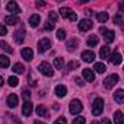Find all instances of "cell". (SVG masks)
Wrapping results in <instances>:
<instances>
[{
	"instance_id": "1",
	"label": "cell",
	"mask_w": 124,
	"mask_h": 124,
	"mask_svg": "<svg viewBox=\"0 0 124 124\" xmlns=\"http://www.w3.org/2000/svg\"><path fill=\"white\" fill-rule=\"evenodd\" d=\"M58 13H60V16H61V18H64V19L67 18V19H70V21H73V22H75V21H78V15H76L70 8H61Z\"/></svg>"
},
{
	"instance_id": "2",
	"label": "cell",
	"mask_w": 124,
	"mask_h": 124,
	"mask_svg": "<svg viewBox=\"0 0 124 124\" xmlns=\"http://www.w3.org/2000/svg\"><path fill=\"white\" fill-rule=\"evenodd\" d=\"M104 111V99L102 98H96L92 104V114L93 115H101Z\"/></svg>"
},
{
	"instance_id": "3",
	"label": "cell",
	"mask_w": 124,
	"mask_h": 124,
	"mask_svg": "<svg viewBox=\"0 0 124 124\" xmlns=\"http://www.w3.org/2000/svg\"><path fill=\"white\" fill-rule=\"evenodd\" d=\"M82 109H83V107H82V102H80L79 99H73V101H70V105H69V111H70V114L78 115Z\"/></svg>"
},
{
	"instance_id": "4",
	"label": "cell",
	"mask_w": 124,
	"mask_h": 124,
	"mask_svg": "<svg viewBox=\"0 0 124 124\" xmlns=\"http://www.w3.org/2000/svg\"><path fill=\"white\" fill-rule=\"evenodd\" d=\"M38 70L44 75V76H48V78H51L53 75H54V70H53V67L47 63V61H42V63H39V66H38Z\"/></svg>"
},
{
	"instance_id": "5",
	"label": "cell",
	"mask_w": 124,
	"mask_h": 124,
	"mask_svg": "<svg viewBox=\"0 0 124 124\" xmlns=\"http://www.w3.org/2000/svg\"><path fill=\"white\" fill-rule=\"evenodd\" d=\"M117 82H118V75L114 73V75L108 76V78L104 80V86H105V89H112V86H115Z\"/></svg>"
},
{
	"instance_id": "6",
	"label": "cell",
	"mask_w": 124,
	"mask_h": 124,
	"mask_svg": "<svg viewBox=\"0 0 124 124\" xmlns=\"http://www.w3.org/2000/svg\"><path fill=\"white\" fill-rule=\"evenodd\" d=\"M50 47H51V42H50L48 38H42V39L38 41V53H41V54L47 53L50 50Z\"/></svg>"
},
{
	"instance_id": "7",
	"label": "cell",
	"mask_w": 124,
	"mask_h": 124,
	"mask_svg": "<svg viewBox=\"0 0 124 124\" xmlns=\"http://www.w3.org/2000/svg\"><path fill=\"white\" fill-rule=\"evenodd\" d=\"M6 9H8V12H10L13 16H18V15L21 13V8H19V5H18L16 2H13V0L6 5Z\"/></svg>"
},
{
	"instance_id": "8",
	"label": "cell",
	"mask_w": 124,
	"mask_h": 124,
	"mask_svg": "<svg viewBox=\"0 0 124 124\" xmlns=\"http://www.w3.org/2000/svg\"><path fill=\"white\" fill-rule=\"evenodd\" d=\"M78 28H79L80 32H86V31H89V29L92 28V21H91V19H82V21L79 22Z\"/></svg>"
},
{
	"instance_id": "9",
	"label": "cell",
	"mask_w": 124,
	"mask_h": 124,
	"mask_svg": "<svg viewBox=\"0 0 124 124\" xmlns=\"http://www.w3.org/2000/svg\"><path fill=\"white\" fill-rule=\"evenodd\" d=\"M25 29L23 28H19L15 34H13V39H15V42L16 44H22L23 42V39H25Z\"/></svg>"
},
{
	"instance_id": "10",
	"label": "cell",
	"mask_w": 124,
	"mask_h": 124,
	"mask_svg": "<svg viewBox=\"0 0 124 124\" xmlns=\"http://www.w3.org/2000/svg\"><path fill=\"white\" fill-rule=\"evenodd\" d=\"M82 60L85 61V63H92V61L95 60V53L92 50H86L82 53Z\"/></svg>"
},
{
	"instance_id": "11",
	"label": "cell",
	"mask_w": 124,
	"mask_h": 124,
	"mask_svg": "<svg viewBox=\"0 0 124 124\" xmlns=\"http://www.w3.org/2000/svg\"><path fill=\"white\" fill-rule=\"evenodd\" d=\"M32 111H34V107H32L31 101H29V102H25V104L22 105V115H23V117H31Z\"/></svg>"
},
{
	"instance_id": "12",
	"label": "cell",
	"mask_w": 124,
	"mask_h": 124,
	"mask_svg": "<svg viewBox=\"0 0 124 124\" xmlns=\"http://www.w3.org/2000/svg\"><path fill=\"white\" fill-rule=\"evenodd\" d=\"M18 104H19L18 95H16V93H10V95L8 96V107H9V108H15Z\"/></svg>"
},
{
	"instance_id": "13",
	"label": "cell",
	"mask_w": 124,
	"mask_h": 124,
	"mask_svg": "<svg viewBox=\"0 0 124 124\" xmlns=\"http://www.w3.org/2000/svg\"><path fill=\"white\" fill-rule=\"evenodd\" d=\"M21 54H22V58H23L25 61H31L32 57H34V51H32L31 48H28V47H26V48H22V53H21Z\"/></svg>"
},
{
	"instance_id": "14",
	"label": "cell",
	"mask_w": 124,
	"mask_h": 124,
	"mask_svg": "<svg viewBox=\"0 0 124 124\" xmlns=\"http://www.w3.org/2000/svg\"><path fill=\"white\" fill-rule=\"evenodd\" d=\"M54 93H55L58 98H63V96L67 93V88H66L64 85H57L55 89H54Z\"/></svg>"
},
{
	"instance_id": "15",
	"label": "cell",
	"mask_w": 124,
	"mask_h": 124,
	"mask_svg": "<svg viewBox=\"0 0 124 124\" xmlns=\"http://www.w3.org/2000/svg\"><path fill=\"white\" fill-rule=\"evenodd\" d=\"M109 61H111V63L112 64H115V66H118V64H121V60H123V57H121V54L120 53H114L112 55H109V58H108Z\"/></svg>"
},
{
	"instance_id": "16",
	"label": "cell",
	"mask_w": 124,
	"mask_h": 124,
	"mask_svg": "<svg viewBox=\"0 0 124 124\" xmlns=\"http://www.w3.org/2000/svg\"><path fill=\"white\" fill-rule=\"evenodd\" d=\"M83 79L88 82H93L95 80V73L91 69H83Z\"/></svg>"
},
{
	"instance_id": "17",
	"label": "cell",
	"mask_w": 124,
	"mask_h": 124,
	"mask_svg": "<svg viewBox=\"0 0 124 124\" xmlns=\"http://www.w3.org/2000/svg\"><path fill=\"white\" fill-rule=\"evenodd\" d=\"M102 35H104L105 42H112L114 38H115V32H114V31H108V29H105V31L102 32Z\"/></svg>"
},
{
	"instance_id": "18",
	"label": "cell",
	"mask_w": 124,
	"mask_h": 124,
	"mask_svg": "<svg viewBox=\"0 0 124 124\" xmlns=\"http://www.w3.org/2000/svg\"><path fill=\"white\" fill-rule=\"evenodd\" d=\"M39 22H41V18H39V15H31L29 16V25L32 26V28H37L38 25H39Z\"/></svg>"
},
{
	"instance_id": "19",
	"label": "cell",
	"mask_w": 124,
	"mask_h": 124,
	"mask_svg": "<svg viewBox=\"0 0 124 124\" xmlns=\"http://www.w3.org/2000/svg\"><path fill=\"white\" fill-rule=\"evenodd\" d=\"M5 22H6L8 25L13 26V25H16V23H19V18H18V16H13V15H8V16L5 18Z\"/></svg>"
},
{
	"instance_id": "20",
	"label": "cell",
	"mask_w": 124,
	"mask_h": 124,
	"mask_svg": "<svg viewBox=\"0 0 124 124\" xmlns=\"http://www.w3.org/2000/svg\"><path fill=\"white\" fill-rule=\"evenodd\" d=\"M114 101L117 104H123L124 102V91L123 89H118L115 93H114Z\"/></svg>"
},
{
	"instance_id": "21",
	"label": "cell",
	"mask_w": 124,
	"mask_h": 124,
	"mask_svg": "<svg viewBox=\"0 0 124 124\" xmlns=\"http://www.w3.org/2000/svg\"><path fill=\"white\" fill-rule=\"evenodd\" d=\"M37 114H38L39 117H45V118H48V117H50V114H48V111H47L45 105H38V107H37Z\"/></svg>"
},
{
	"instance_id": "22",
	"label": "cell",
	"mask_w": 124,
	"mask_h": 124,
	"mask_svg": "<svg viewBox=\"0 0 124 124\" xmlns=\"http://www.w3.org/2000/svg\"><path fill=\"white\" fill-rule=\"evenodd\" d=\"M10 66V60L8 58V55H0V67L2 69H8Z\"/></svg>"
},
{
	"instance_id": "23",
	"label": "cell",
	"mask_w": 124,
	"mask_h": 124,
	"mask_svg": "<svg viewBox=\"0 0 124 124\" xmlns=\"http://www.w3.org/2000/svg\"><path fill=\"white\" fill-rule=\"evenodd\" d=\"M99 55H101V58H102V60H108V58H109V47H107V45L101 47Z\"/></svg>"
},
{
	"instance_id": "24",
	"label": "cell",
	"mask_w": 124,
	"mask_h": 124,
	"mask_svg": "<svg viewBox=\"0 0 124 124\" xmlns=\"http://www.w3.org/2000/svg\"><path fill=\"white\" fill-rule=\"evenodd\" d=\"M114 123L115 124H124V117L121 111H115L114 112Z\"/></svg>"
},
{
	"instance_id": "25",
	"label": "cell",
	"mask_w": 124,
	"mask_h": 124,
	"mask_svg": "<svg viewBox=\"0 0 124 124\" xmlns=\"http://www.w3.org/2000/svg\"><path fill=\"white\" fill-rule=\"evenodd\" d=\"M98 41H99V38H98L96 35H91V37L88 38L86 44H88V47H96V45H98Z\"/></svg>"
},
{
	"instance_id": "26",
	"label": "cell",
	"mask_w": 124,
	"mask_h": 124,
	"mask_svg": "<svg viewBox=\"0 0 124 124\" xmlns=\"http://www.w3.org/2000/svg\"><path fill=\"white\" fill-rule=\"evenodd\" d=\"M96 19H98V22L105 23V22L108 21V13H107V12H98V13H96Z\"/></svg>"
},
{
	"instance_id": "27",
	"label": "cell",
	"mask_w": 124,
	"mask_h": 124,
	"mask_svg": "<svg viewBox=\"0 0 124 124\" xmlns=\"http://www.w3.org/2000/svg\"><path fill=\"white\" fill-rule=\"evenodd\" d=\"M63 66H64V60L61 58V57L54 58V67H55L57 70H61V69H63Z\"/></svg>"
},
{
	"instance_id": "28",
	"label": "cell",
	"mask_w": 124,
	"mask_h": 124,
	"mask_svg": "<svg viewBox=\"0 0 124 124\" xmlns=\"http://www.w3.org/2000/svg\"><path fill=\"white\" fill-rule=\"evenodd\" d=\"M93 70L96 72V73H105V70H107V67H105V64L104 63H95V66H93Z\"/></svg>"
},
{
	"instance_id": "29",
	"label": "cell",
	"mask_w": 124,
	"mask_h": 124,
	"mask_svg": "<svg viewBox=\"0 0 124 124\" xmlns=\"http://www.w3.org/2000/svg\"><path fill=\"white\" fill-rule=\"evenodd\" d=\"M0 48H2L3 51H6V53H9V54H13V48L5 41H0Z\"/></svg>"
},
{
	"instance_id": "30",
	"label": "cell",
	"mask_w": 124,
	"mask_h": 124,
	"mask_svg": "<svg viewBox=\"0 0 124 124\" xmlns=\"http://www.w3.org/2000/svg\"><path fill=\"white\" fill-rule=\"evenodd\" d=\"M80 66V63H79V61L78 60H72L70 61V63L67 64V72H72V70H75V69H78Z\"/></svg>"
},
{
	"instance_id": "31",
	"label": "cell",
	"mask_w": 124,
	"mask_h": 124,
	"mask_svg": "<svg viewBox=\"0 0 124 124\" xmlns=\"http://www.w3.org/2000/svg\"><path fill=\"white\" fill-rule=\"evenodd\" d=\"M13 72L21 75V73H23V72H25V66H23L22 63H15V64H13Z\"/></svg>"
},
{
	"instance_id": "32",
	"label": "cell",
	"mask_w": 124,
	"mask_h": 124,
	"mask_svg": "<svg viewBox=\"0 0 124 124\" xmlns=\"http://www.w3.org/2000/svg\"><path fill=\"white\" fill-rule=\"evenodd\" d=\"M112 21H114V23H115V25L123 26V13H121V12H118V13L114 16V19H112Z\"/></svg>"
},
{
	"instance_id": "33",
	"label": "cell",
	"mask_w": 124,
	"mask_h": 124,
	"mask_svg": "<svg viewBox=\"0 0 124 124\" xmlns=\"http://www.w3.org/2000/svg\"><path fill=\"white\" fill-rule=\"evenodd\" d=\"M78 44H79L78 39H70V41L67 42V50H69V51H75V48L78 47Z\"/></svg>"
},
{
	"instance_id": "34",
	"label": "cell",
	"mask_w": 124,
	"mask_h": 124,
	"mask_svg": "<svg viewBox=\"0 0 124 124\" xmlns=\"http://www.w3.org/2000/svg\"><path fill=\"white\" fill-rule=\"evenodd\" d=\"M5 117H6V120H8V121H12V124H22V123H21L15 115H12V114H6Z\"/></svg>"
},
{
	"instance_id": "35",
	"label": "cell",
	"mask_w": 124,
	"mask_h": 124,
	"mask_svg": "<svg viewBox=\"0 0 124 124\" xmlns=\"http://www.w3.org/2000/svg\"><path fill=\"white\" fill-rule=\"evenodd\" d=\"M57 19H58V15H57L55 12H50V13H48V21H50V22L55 23V22H57Z\"/></svg>"
},
{
	"instance_id": "36",
	"label": "cell",
	"mask_w": 124,
	"mask_h": 124,
	"mask_svg": "<svg viewBox=\"0 0 124 124\" xmlns=\"http://www.w3.org/2000/svg\"><path fill=\"white\" fill-rule=\"evenodd\" d=\"M18 78H15V76H10L9 79H8V83L10 85V86H18Z\"/></svg>"
},
{
	"instance_id": "37",
	"label": "cell",
	"mask_w": 124,
	"mask_h": 124,
	"mask_svg": "<svg viewBox=\"0 0 124 124\" xmlns=\"http://www.w3.org/2000/svg\"><path fill=\"white\" fill-rule=\"evenodd\" d=\"M22 98L25 99V102H29V101H31V92H29L28 89H25V91L22 92Z\"/></svg>"
},
{
	"instance_id": "38",
	"label": "cell",
	"mask_w": 124,
	"mask_h": 124,
	"mask_svg": "<svg viewBox=\"0 0 124 124\" xmlns=\"http://www.w3.org/2000/svg\"><path fill=\"white\" fill-rule=\"evenodd\" d=\"M57 38L58 39H66V31L64 29H58L57 31Z\"/></svg>"
},
{
	"instance_id": "39",
	"label": "cell",
	"mask_w": 124,
	"mask_h": 124,
	"mask_svg": "<svg viewBox=\"0 0 124 124\" xmlns=\"http://www.w3.org/2000/svg\"><path fill=\"white\" fill-rule=\"evenodd\" d=\"M44 29H45V31H53V29H54V23L50 22V21H47L45 25H44Z\"/></svg>"
},
{
	"instance_id": "40",
	"label": "cell",
	"mask_w": 124,
	"mask_h": 124,
	"mask_svg": "<svg viewBox=\"0 0 124 124\" xmlns=\"http://www.w3.org/2000/svg\"><path fill=\"white\" fill-rule=\"evenodd\" d=\"M54 124H67V120H66L64 117H58V118L54 121Z\"/></svg>"
},
{
	"instance_id": "41",
	"label": "cell",
	"mask_w": 124,
	"mask_h": 124,
	"mask_svg": "<svg viewBox=\"0 0 124 124\" xmlns=\"http://www.w3.org/2000/svg\"><path fill=\"white\" fill-rule=\"evenodd\" d=\"M73 124H85V118L83 117H76L73 120Z\"/></svg>"
},
{
	"instance_id": "42",
	"label": "cell",
	"mask_w": 124,
	"mask_h": 124,
	"mask_svg": "<svg viewBox=\"0 0 124 124\" xmlns=\"http://www.w3.org/2000/svg\"><path fill=\"white\" fill-rule=\"evenodd\" d=\"M8 34V28L5 25H0V35H6Z\"/></svg>"
},
{
	"instance_id": "43",
	"label": "cell",
	"mask_w": 124,
	"mask_h": 124,
	"mask_svg": "<svg viewBox=\"0 0 124 124\" xmlns=\"http://www.w3.org/2000/svg\"><path fill=\"white\" fill-rule=\"evenodd\" d=\"M101 124H112V123H111V120H109V118H107V117H104V118L101 120Z\"/></svg>"
},
{
	"instance_id": "44",
	"label": "cell",
	"mask_w": 124,
	"mask_h": 124,
	"mask_svg": "<svg viewBox=\"0 0 124 124\" xmlns=\"http://www.w3.org/2000/svg\"><path fill=\"white\" fill-rule=\"evenodd\" d=\"M44 6H45V2H41V0L37 2V8H44Z\"/></svg>"
},
{
	"instance_id": "45",
	"label": "cell",
	"mask_w": 124,
	"mask_h": 124,
	"mask_svg": "<svg viewBox=\"0 0 124 124\" xmlns=\"http://www.w3.org/2000/svg\"><path fill=\"white\" fill-rule=\"evenodd\" d=\"M75 82H76L79 86H83V82H82V79H80V78H76V79H75Z\"/></svg>"
},
{
	"instance_id": "46",
	"label": "cell",
	"mask_w": 124,
	"mask_h": 124,
	"mask_svg": "<svg viewBox=\"0 0 124 124\" xmlns=\"http://www.w3.org/2000/svg\"><path fill=\"white\" fill-rule=\"evenodd\" d=\"M34 124H45V123H42V121H39V120H35Z\"/></svg>"
},
{
	"instance_id": "47",
	"label": "cell",
	"mask_w": 124,
	"mask_h": 124,
	"mask_svg": "<svg viewBox=\"0 0 124 124\" xmlns=\"http://www.w3.org/2000/svg\"><path fill=\"white\" fill-rule=\"evenodd\" d=\"M3 83H5V80H3V78L0 76V86H3Z\"/></svg>"
},
{
	"instance_id": "48",
	"label": "cell",
	"mask_w": 124,
	"mask_h": 124,
	"mask_svg": "<svg viewBox=\"0 0 124 124\" xmlns=\"http://www.w3.org/2000/svg\"><path fill=\"white\" fill-rule=\"evenodd\" d=\"M91 124H99V123H96V121H93V123H91Z\"/></svg>"
}]
</instances>
